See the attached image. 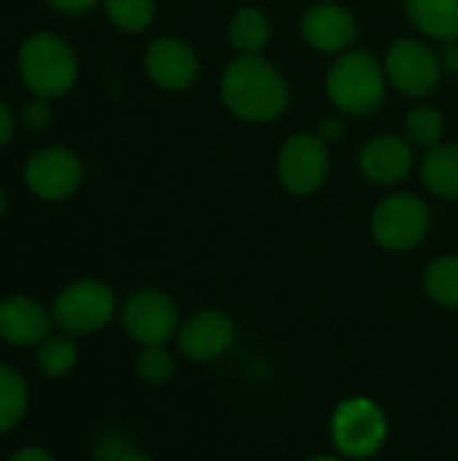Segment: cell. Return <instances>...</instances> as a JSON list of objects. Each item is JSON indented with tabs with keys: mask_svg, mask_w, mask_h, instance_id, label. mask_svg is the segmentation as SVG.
Returning a JSON list of instances; mask_svg holds the SVG:
<instances>
[{
	"mask_svg": "<svg viewBox=\"0 0 458 461\" xmlns=\"http://www.w3.org/2000/svg\"><path fill=\"white\" fill-rule=\"evenodd\" d=\"M13 138V113L8 111V105L0 100V146H5Z\"/></svg>",
	"mask_w": 458,
	"mask_h": 461,
	"instance_id": "31",
	"label": "cell"
},
{
	"mask_svg": "<svg viewBox=\"0 0 458 461\" xmlns=\"http://www.w3.org/2000/svg\"><path fill=\"white\" fill-rule=\"evenodd\" d=\"M30 411V386L24 375L0 362V435L13 432Z\"/></svg>",
	"mask_w": 458,
	"mask_h": 461,
	"instance_id": "19",
	"label": "cell"
},
{
	"mask_svg": "<svg viewBox=\"0 0 458 461\" xmlns=\"http://www.w3.org/2000/svg\"><path fill=\"white\" fill-rule=\"evenodd\" d=\"M440 65H443L445 73H451V76L458 78V41H448L445 43V49L440 54Z\"/></svg>",
	"mask_w": 458,
	"mask_h": 461,
	"instance_id": "30",
	"label": "cell"
},
{
	"mask_svg": "<svg viewBox=\"0 0 458 461\" xmlns=\"http://www.w3.org/2000/svg\"><path fill=\"white\" fill-rule=\"evenodd\" d=\"M421 181L440 200H458V143H437L421 159Z\"/></svg>",
	"mask_w": 458,
	"mask_h": 461,
	"instance_id": "16",
	"label": "cell"
},
{
	"mask_svg": "<svg viewBox=\"0 0 458 461\" xmlns=\"http://www.w3.org/2000/svg\"><path fill=\"white\" fill-rule=\"evenodd\" d=\"M108 19L124 32H143L157 14V0H103Z\"/></svg>",
	"mask_w": 458,
	"mask_h": 461,
	"instance_id": "23",
	"label": "cell"
},
{
	"mask_svg": "<svg viewBox=\"0 0 458 461\" xmlns=\"http://www.w3.org/2000/svg\"><path fill=\"white\" fill-rule=\"evenodd\" d=\"M270 35H273V24L267 14L259 8H238L229 16L227 38L232 49H238V54H262L265 46L270 43Z\"/></svg>",
	"mask_w": 458,
	"mask_h": 461,
	"instance_id": "18",
	"label": "cell"
},
{
	"mask_svg": "<svg viewBox=\"0 0 458 461\" xmlns=\"http://www.w3.org/2000/svg\"><path fill=\"white\" fill-rule=\"evenodd\" d=\"M235 338V324L221 311H200L178 327V346L194 362L219 359Z\"/></svg>",
	"mask_w": 458,
	"mask_h": 461,
	"instance_id": "15",
	"label": "cell"
},
{
	"mask_svg": "<svg viewBox=\"0 0 458 461\" xmlns=\"http://www.w3.org/2000/svg\"><path fill=\"white\" fill-rule=\"evenodd\" d=\"M46 3L59 14H86L89 8L97 5V0H46Z\"/></svg>",
	"mask_w": 458,
	"mask_h": 461,
	"instance_id": "28",
	"label": "cell"
},
{
	"mask_svg": "<svg viewBox=\"0 0 458 461\" xmlns=\"http://www.w3.org/2000/svg\"><path fill=\"white\" fill-rule=\"evenodd\" d=\"M383 68L389 84L408 97H424L435 92L443 73L440 54H435V49L418 38L394 41L386 51Z\"/></svg>",
	"mask_w": 458,
	"mask_h": 461,
	"instance_id": "7",
	"label": "cell"
},
{
	"mask_svg": "<svg viewBox=\"0 0 458 461\" xmlns=\"http://www.w3.org/2000/svg\"><path fill=\"white\" fill-rule=\"evenodd\" d=\"M54 327L70 338L92 335L116 316V294L108 284L81 278L67 284L51 303Z\"/></svg>",
	"mask_w": 458,
	"mask_h": 461,
	"instance_id": "4",
	"label": "cell"
},
{
	"mask_svg": "<svg viewBox=\"0 0 458 461\" xmlns=\"http://www.w3.org/2000/svg\"><path fill=\"white\" fill-rule=\"evenodd\" d=\"M143 68L148 78L167 92H184L189 89L200 76V59L189 43L181 38H157L146 46Z\"/></svg>",
	"mask_w": 458,
	"mask_h": 461,
	"instance_id": "11",
	"label": "cell"
},
{
	"mask_svg": "<svg viewBox=\"0 0 458 461\" xmlns=\"http://www.w3.org/2000/svg\"><path fill=\"white\" fill-rule=\"evenodd\" d=\"M445 132V116L435 105H418L405 116V135L413 146L432 149Z\"/></svg>",
	"mask_w": 458,
	"mask_h": 461,
	"instance_id": "22",
	"label": "cell"
},
{
	"mask_svg": "<svg viewBox=\"0 0 458 461\" xmlns=\"http://www.w3.org/2000/svg\"><path fill=\"white\" fill-rule=\"evenodd\" d=\"M130 438L121 429H105L92 443V459L94 461H121L130 451Z\"/></svg>",
	"mask_w": 458,
	"mask_h": 461,
	"instance_id": "25",
	"label": "cell"
},
{
	"mask_svg": "<svg viewBox=\"0 0 458 461\" xmlns=\"http://www.w3.org/2000/svg\"><path fill=\"white\" fill-rule=\"evenodd\" d=\"M35 365L46 378H65L73 373V367L78 365V346L76 338L59 332V335H49L40 346H35Z\"/></svg>",
	"mask_w": 458,
	"mask_h": 461,
	"instance_id": "20",
	"label": "cell"
},
{
	"mask_svg": "<svg viewBox=\"0 0 458 461\" xmlns=\"http://www.w3.org/2000/svg\"><path fill=\"white\" fill-rule=\"evenodd\" d=\"M5 208H8V194H5V189L0 186V216L5 213Z\"/></svg>",
	"mask_w": 458,
	"mask_h": 461,
	"instance_id": "33",
	"label": "cell"
},
{
	"mask_svg": "<svg viewBox=\"0 0 458 461\" xmlns=\"http://www.w3.org/2000/svg\"><path fill=\"white\" fill-rule=\"evenodd\" d=\"M386 68L362 49L343 51L327 70V95L348 116H370L386 100Z\"/></svg>",
	"mask_w": 458,
	"mask_h": 461,
	"instance_id": "2",
	"label": "cell"
},
{
	"mask_svg": "<svg viewBox=\"0 0 458 461\" xmlns=\"http://www.w3.org/2000/svg\"><path fill=\"white\" fill-rule=\"evenodd\" d=\"M135 370L140 375V381L159 386L167 384L175 373V359L165 346H143L138 359H135Z\"/></svg>",
	"mask_w": 458,
	"mask_h": 461,
	"instance_id": "24",
	"label": "cell"
},
{
	"mask_svg": "<svg viewBox=\"0 0 458 461\" xmlns=\"http://www.w3.org/2000/svg\"><path fill=\"white\" fill-rule=\"evenodd\" d=\"M275 173L281 186L297 197H308L319 192L329 173L327 143L319 135H308V132L292 135L278 151Z\"/></svg>",
	"mask_w": 458,
	"mask_h": 461,
	"instance_id": "9",
	"label": "cell"
},
{
	"mask_svg": "<svg viewBox=\"0 0 458 461\" xmlns=\"http://www.w3.org/2000/svg\"><path fill=\"white\" fill-rule=\"evenodd\" d=\"M408 19L435 41H458V0H405Z\"/></svg>",
	"mask_w": 458,
	"mask_h": 461,
	"instance_id": "17",
	"label": "cell"
},
{
	"mask_svg": "<svg viewBox=\"0 0 458 461\" xmlns=\"http://www.w3.org/2000/svg\"><path fill=\"white\" fill-rule=\"evenodd\" d=\"M121 327L140 346H165L178 335V305L162 289H138L121 305Z\"/></svg>",
	"mask_w": 458,
	"mask_h": 461,
	"instance_id": "6",
	"label": "cell"
},
{
	"mask_svg": "<svg viewBox=\"0 0 458 461\" xmlns=\"http://www.w3.org/2000/svg\"><path fill=\"white\" fill-rule=\"evenodd\" d=\"M121 461H154L146 451H138V448H130L124 456H121Z\"/></svg>",
	"mask_w": 458,
	"mask_h": 461,
	"instance_id": "32",
	"label": "cell"
},
{
	"mask_svg": "<svg viewBox=\"0 0 458 461\" xmlns=\"http://www.w3.org/2000/svg\"><path fill=\"white\" fill-rule=\"evenodd\" d=\"M300 32L310 49L321 54H343L354 46L359 27L348 8L337 3H313L300 19Z\"/></svg>",
	"mask_w": 458,
	"mask_h": 461,
	"instance_id": "12",
	"label": "cell"
},
{
	"mask_svg": "<svg viewBox=\"0 0 458 461\" xmlns=\"http://www.w3.org/2000/svg\"><path fill=\"white\" fill-rule=\"evenodd\" d=\"M51 311L27 294H11L0 300V340L16 348L40 346L51 335Z\"/></svg>",
	"mask_w": 458,
	"mask_h": 461,
	"instance_id": "13",
	"label": "cell"
},
{
	"mask_svg": "<svg viewBox=\"0 0 458 461\" xmlns=\"http://www.w3.org/2000/svg\"><path fill=\"white\" fill-rule=\"evenodd\" d=\"M424 289L435 303L458 311V254L440 257L427 267Z\"/></svg>",
	"mask_w": 458,
	"mask_h": 461,
	"instance_id": "21",
	"label": "cell"
},
{
	"mask_svg": "<svg viewBox=\"0 0 458 461\" xmlns=\"http://www.w3.org/2000/svg\"><path fill=\"white\" fill-rule=\"evenodd\" d=\"M386 416L367 397H351L340 402L332 416V440L340 454L351 459H364L375 454L386 440Z\"/></svg>",
	"mask_w": 458,
	"mask_h": 461,
	"instance_id": "8",
	"label": "cell"
},
{
	"mask_svg": "<svg viewBox=\"0 0 458 461\" xmlns=\"http://www.w3.org/2000/svg\"><path fill=\"white\" fill-rule=\"evenodd\" d=\"M343 130H346V124H343V119H337V116H327V119H321V124H319V138L329 146V143H335V140H340L343 138Z\"/></svg>",
	"mask_w": 458,
	"mask_h": 461,
	"instance_id": "27",
	"label": "cell"
},
{
	"mask_svg": "<svg viewBox=\"0 0 458 461\" xmlns=\"http://www.w3.org/2000/svg\"><path fill=\"white\" fill-rule=\"evenodd\" d=\"M429 224H432L429 205L408 192L389 194L375 205L370 216V230L375 243L389 251H408L418 246L427 238Z\"/></svg>",
	"mask_w": 458,
	"mask_h": 461,
	"instance_id": "5",
	"label": "cell"
},
{
	"mask_svg": "<svg viewBox=\"0 0 458 461\" xmlns=\"http://www.w3.org/2000/svg\"><path fill=\"white\" fill-rule=\"evenodd\" d=\"M413 165H416V157H413V143L408 138L378 135V138L367 140L359 151L362 176L381 186L405 181L410 176Z\"/></svg>",
	"mask_w": 458,
	"mask_h": 461,
	"instance_id": "14",
	"label": "cell"
},
{
	"mask_svg": "<svg viewBox=\"0 0 458 461\" xmlns=\"http://www.w3.org/2000/svg\"><path fill=\"white\" fill-rule=\"evenodd\" d=\"M221 100L243 122L265 124L289 105L286 78L262 54H238L221 76Z\"/></svg>",
	"mask_w": 458,
	"mask_h": 461,
	"instance_id": "1",
	"label": "cell"
},
{
	"mask_svg": "<svg viewBox=\"0 0 458 461\" xmlns=\"http://www.w3.org/2000/svg\"><path fill=\"white\" fill-rule=\"evenodd\" d=\"M22 122L27 130L38 132V130H46L49 122H51V105H49V97H38L32 95V100H27L22 105Z\"/></svg>",
	"mask_w": 458,
	"mask_h": 461,
	"instance_id": "26",
	"label": "cell"
},
{
	"mask_svg": "<svg viewBox=\"0 0 458 461\" xmlns=\"http://www.w3.org/2000/svg\"><path fill=\"white\" fill-rule=\"evenodd\" d=\"M310 461H337V459H327V456H321V459H310Z\"/></svg>",
	"mask_w": 458,
	"mask_h": 461,
	"instance_id": "34",
	"label": "cell"
},
{
	"mask_svg": "<svg viewBox=\"0 0 458 461\" xmlns=\"http://www.w3.org/2000/svg\"><path fill=\"white\" fill-rule=\"evenodd\" d=\"M19 76L38 97H62L76 86L78 78L76 51L54 32L30 35L19 49Z\"/></svg>",
	"mask_w": 458,
	"mask_h": 461,
	"instance_id": "3",
	"label": "cell"
},
{
	"mask_svg": "<svg viewBox=\"0 0 458 461\" xmlns=\"http://www.w3.org/2000/svg\"><path fill=\"white\" fill-rule=\"evenodd\" d=\"M5 461H54L51 451L40 448V446H24L19 451H13Z\"/></svg>",
	"mask_w": 458,
	"mask_h": 461,
	"instance_id": "29",
	"label": "cell"
},
{
	"mask_svg": "<svg viewBox=\"0 0 458 461\" xmlns=\"http://www.w3.org/2000/svg\"><path fill=\"white\" fill-rule=\"evenodd\" d=\"M84 181L81 159L62 146H46L35 151L24 165V184L40 200H67Z\"/></svg>",
	"mask_w": 458,
	"mask_h": 461,
	"instance_id": "10",
	"label": "cell"
}]
</instances>
